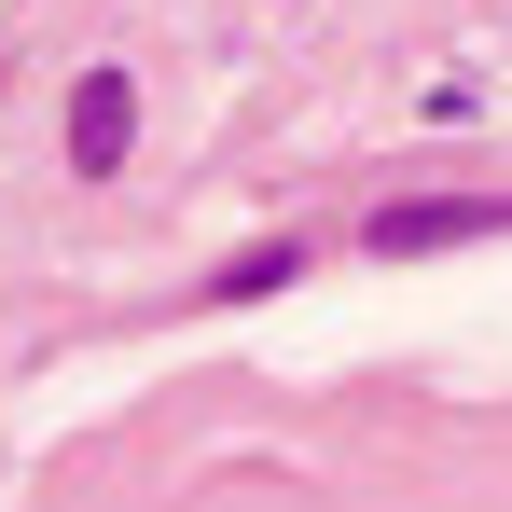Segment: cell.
Returning a JSON list of instances; mask_svg holds the SVG:
<instances>
[{
  "label": "cell",
  "mask_w": 512,
  "mask_h": 512,
  "mask_svg": "<svg viewBox=\"0 0 512 512\" xmlns=\"http://www.w3.org/2000/svg\"><path fill=\"white\" fill-rule=\"evenodd\" d=\"M125 139H139V84H125V70H84V84H70V167L111 180Z\"/></svg>",
  "instance_id": "7a4b0ae2"
},
{
  "label": "cell",
  "mask_w": 512,
  "mask_h": 512,
  "mask_svg": "<svg viewBox=\"0 0 512 512\" xmlns=\"http://www.w3.org/2000/svg\"><path fill=\"white\" fill-rule=\"evenodd\" d=\"M457 236H512V194H402V208H374V250H457Z\"/></svg>",
  "instance_id": "6da1fadb"
}]
</instances>
